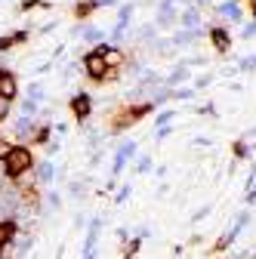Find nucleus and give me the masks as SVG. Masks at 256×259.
Returning a JSON list of instances; mask_svg holds the SVG:
<instances>
[{
    "label": "nucleus",
    "mask_w": 256,
    "mask_h": 259,
    "mask_svg": "<svg viewBox=\"0 0 256 259\" xmlns=\"http://www.w3.org/2000/svg\"><path fill=\"white\" fill-rule=\"evenodd\" d=\"M247 7H250V16H253V22H256V0H247Z\"/></svg>",
    "instance_id": "nucleus-23"
},
{
    "label": "nucleus",
    "mask_w": 256,
    "mask_h": 259,
    "mask_svg": "<svg viewBox=\"0 0 256 259\" xmlns=\"http://www.w3.org/2000/svg\"><path fill=\"white\" fill-rule=\"evenodd\" d=\"M13 47H16L13 34H7V37H0V53H7V50H13Z\"/></svg>",
    "instance_id": "nucleus-17"
},
{
    "label": "nucleus",
    "mask_w": 256,
    "mask_h": 259,
    "mask_svg": "<svg viewBox=\"0 0 256 259\" xmlns=\"http://www.w3.org/2000/svg\"><path fill=\"white\" fill-rule=\"evenodd\" d=\"M28 96H31V102H40V99H44V87H40V83H31V87H28Z\"/></svg>",
    "instance_id": "nucleus-15"
},
{
    "label": "nucleus",
    "mask_w": 256,
    "mask_h": 259,
    "mask_svg": "<svg viewBox=\"0 0 256 259\" xmlns=\"http://www.w3.org/2000/svg\"><path fill=\"white\" fill-rule=\"evenodd\" d=\"M4 164V176L7 179H25V173H31L34 170V154H31V148L28 145H13L10 148V154L0 160Z\"/></svg>",
    "instance_id": "nucleus-1"
},
{
    "label": "nucleus",
    "mask_w": 256,
    "mask_h": 259,
    "mask_svg": "<svg viewBox=\"0 0 256 259\" xmlns=\"http://www.w3.org/2000/svg\"><path fill=\"white\" fill-rule=\"evenodd\" d=\"M96 10H99V0H80V4L74 7V19L77 22H87Z\"/></svg>",
    "instance_id": "nucleus-10"
},
{
    "label": "nucleus",
    "mask_w": 256,
    "mask_h": 259,
    "mask_svg": "<svg viewBox=\"0 0 256 259\" xmlns=\"http://www.w3.org/2000/svg\"><path fill=\"white\" fill-rule=\"evenodd\" d=\"M47 204H50L53 210H59V194H56V191H50V194H47Z\"/></svg>",
    "instance_id": "nucleus-20"
},
{
    "label": "nucleus",
    "mask_w": 256,
    "mask_h": 259,
    "mask_svg": "<svg viewBox=\"0 0 256 259\" xmlns=\"http://www.w3.org/2000/svg\"><path fill=\"white\" fill-rule=\"evenodd\" d=\"M10 148H13V145H7V142H4V139H0V160H4V157H7V154H10Z\"/></svg>",
    "instance_id": "nucleus-22"
},
{
    "label": "nucleus",
    "mask_w": 256,
    "mask_h": 259,
    "mask_svg": "<svg viewBox=\"0 0 256 259\" xmlns=\"http://www.w3.org/2000/svg\"><path fill=\"white\" fill-rule=\"evenodd\" d=\"M34 120H31V117H19L16 120V126H13V133H16V139H31V136H34Z\"/></svg>",
    "instance_id": "nucleus-9"
},
{
    "label": "nucleus",
    "mask_w": 256,
    "mask_h": 259,
    "mask_svg": "<svg viewBox=\"0 0 256 259\" xmlns=\"http://www.w3.org/2000/svg\"><path fill=\"white\" fill-rule=\"evenodd\" d=\"M71 111H74V117H77V120H87V117L93 114V99H90L87 93L71 96Z\"/></svg>",
    "instance_id": "nucleus-4"
},
{
    "label": "nucleus",
    "mask_w": 256,
    "mask_h": 259,
    "mask_svg": "<svg viewBox=\"0 0 256 259\" xmlns=\"http://www.w3.org/2000/svg\"><path fill=\"white\" fill-rule=\"evenodd\" d=\"M31 247H34V238L28 235V238H22V241H19V247H16V256H25V253H28Z\"/></svg>",
    "instance_id": "nucleus-14"
},
{
    "label": "nucleus",
    "mask_w": 256,
    "mask_h": 259,
    "mask_svg": "<svg viewBox=\"0 0 256 259\" xmlns=\"http://www.w3.org/2000/svg\"><path fill=\"white\" fill-rule=\"evenodd\" d=\"M19 96V80H16V74L13 71H4L0 74V99H16Z\"/></svg>",
    "instance_id": "nucleus-5"
},
{
    "label": "nucleus",
    "mask_w": 256,
    "mask_h": 259,
    "mask_svg": "<svg viewBox=\"0 0 256 259\" xmlns=\"http://www.w3.org/2000/svg\"><path fill=\"white\" fill-rule=\"evenodd\" d=\"M96 50L102 53V59L108 62V68H114V71H117L120 65H123V50H117V47H108V44H99Z\"/></svg>",
    "instance_id": "nucleus-6"
},
{
    "label": "nucleus",
    "mask_w": 256,
    "mask_h": 259,
    "mask_svg": "<svg viewBox=\"0 0 256 259\" xmlns=\"http://www.w3.org/2000/svg\"><path fill=\"white\" fill-rule=\"evenodd\" d=\"M83 68H87V74H90L93 80H99V83H105V80H117V71L108 68V62L102 59L99 50H90V53L83 56Z\"/></svg>",
    "instance_id": "nucleus-3"
},
{
    "label": "nucleus",
    "mask_w": 256,
    "mask_h": 259,
    "mask_svg": "<svg viewBox=\"0 0 256 259\" xmlns=\"http://www.w3.org/2000/svg\"><path fill=\"white\" fill-rule=\"evenodd\" d=\"M210 40H213L216 53H229L232 50V34L226 28H210Z\"/></svg>",
    "instance_id": "nucleus-7"
},
{
    "label": "nucleus",
    "mask_w": 256,
    "mask_h": 259,
    "mask_svg": "<svg viewBox=\"0 0 256 259\" xmlns=\"http://www.w3.org/2000/svg\"><path fill=\"white\" fill-rule=\"evenodd\" d=\"M31 139H34V145H44V148H47V145H50V120H47L44 126H37Z\"/></svg>",
    "instance_id": "nucleus-12"
},
{
    "label": "nucleus",
    "mask_w": 256,
    "mask_h": 259,
    "mask_svg": "<svg viewBox=\"0 0 256 259\" xmlns=\"http://www.w3.org/2000/svg\"><path fill=\"white\" fill-rule=\"evenodd\" d=\"M139 247H142V238H133V241H126V250H123V259H136V253H139Z\"/></svg>",
    "instance_id": "nucleus-13"
},
{
    "label": "nucleus",
    "mask_w": 256,
    "mask_h": 259,
    "mask_svg": "<svg viewBox=\"0 0 256 259\" xmlns=\"http://www.w3.org/2000/svg\"><path fill=\"white\" fill-rule=\"evenodd\" d=\"M151 102H139V105H123V108H117L114 114H111V130L114 133H120V130H126V126H133L136 120H142V117H148L151 114Z\"/></svg>",
    "instance_id": "nucleus-2"
},
{
    "label": "nucleus",
    "mask_w": 256,
    "mask_h": 259,
    "mask_svg": "<svg viewBox=\"0 0 256 259\" xmlns=\"http://www.w3.org/2000/svg\"><path fill=\"white\" fill-rule=\"evenodd\" d=\"M13 40H16V44H25V40H28V31H16Z\"/></svg>",
    "instance_id": "nucleus-21"
},
{
    "label": "nucleus",
    "mask_w": 256,
    "mask_h": 259,
    "mask_svg": "<svg viewBox=\"0 0 256 259\" xmlns=\"http://www.w3.org/2000/svg\"><path fill=\"white\" fill-rule=\"evenodd\" d=\"M16 235H19V222L16 219H0V247L13 244Z\"/></svg>",
    "instance_id": "nucleus-8"
},
{
    "label": "nucleus",
    "mask_w": 256,
    "mask_h": 259,
    "mask_svg": "<svg viewBox=\"0 0 256 259\" xmlns=\"http://www.w3.org/2000/svg\"><path fill=\"white\" fill-rule=\"evenodd\" d=\"M232 151H235V157H247V151H250V148H247L244 142H235V148H232Z\"/></svg>",
    "instance_id": "nucleus-19"
},
{
    "label": "nucleus",
    "mask_w": 256,
    "mask_h": 259,
    "mask_svg": "<svg viewBox=\"0 0 256 259\" xmlns=\"http://www.w3.org/2000/svg\"><path fill=\"white\" fill-rule=\"evenodd\" d=\"M4 71H7V68H0V74H4Z\"/></svg>",
    "instance_id": "nucleus-25"
},
{
    "label": "nucleus",
    "mask_w": 256,
    "mask_h": 259,
    "mask_svg": "<svg viewBox=\"0 0 256 259\" xmlns=\"http://www.w3.org/2000/svg\"><path fill=\"white\" fill-rule=\"evenodd\" d=\"M34 7H47V0H22V13L34 10Z\"/></svg>",
    "instance_id": "nucleus-16"
},
{
    "label": "nucleus",
    "mask_w": 256,
    "mask_h": 259,
    "mask_svg": "<svg viewBox=\"0 0 256 259\" xmlns=\"http://www.w3.org/2000/svg\"><path fill=\"white\" fill-rule=\"evenodd\" d=\"M0 259H4V247H0Z\"/></svg>",
    "instance_id": "nucleus-24"
},
{
    "label": "nucleus",
    "mask_w": 256,
    "mask_h": 259,
    "mask_svg": "<svg viewBox=\"0 0 256 259\" xmlns=\"http://www.w3.org/2000/svg\"><path fill=\"white\" fill-rule=\"evenodd\" d=\"M34 176H37V182L40 185H47V182H53V176H56V167L50 164V160H44V164H34Z\"/></svg>",
    "instance_id": "nucleus-11"
},
{
    "label": "nucleus",
    "mask_w": 256,
    "mask_h": 259,
    "mask_svg": "<svg viewBox=\"0 0 256 259\" xmlns=\"http://www.w3.org/2000/svg\"><path fill=\"white\" fill-rule=\"evenodd\" d=\"M10 108H13V102H10V99H0V120H7Z\"/></svg>",
    "instance_id": "nucleus-18"
}]
</instances>
